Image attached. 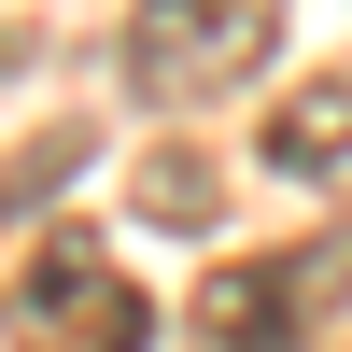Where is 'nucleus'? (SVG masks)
<instances>
[{"label":"nucleus","instance_id":"f257e3e1","mask_svg":"<svg viewBox=\"0 0 352 352\" xmlns=\"http://www.w3.org/2000/svg\"><path fill=\"white\" fill-rule=\"evenodd\" d=\"M282 43V0H127V85L155 113H212Z\"/></svg>","mask_w":352,"mask_h":352},{"label":"nucleus","instance_id":"f03ea898","mask_svg":"<svg viewBox=\"0 0 352 352\" xmlns=\"http://www.w3.org/2000/svg\"><path fill=\"white\" fill-rule=\"evenodd\" d=\"M338 282H352V240L268 254V268H212V282H197V338H296Z\"/></svg>","mask_w":352,"mask_h":352},{"label":"nucleus","instance_id":"7ed1b4c3","mask_svg":"<svg viewBox=\"0 0 352 352\" xmlns=\"http://www.w3.org/2000/svg\"><path fill=\"white\" fill-rule=\"evenodd\" d=\"M28 324H71V338H141V282L99 254V226H56L28 254Z\"/></svg>","mask_w":352,"mask_h":352},{"label":"nucleus","instance_id":"20e7f679","mask_svg":"<svg viewBox=\"0 0 352 352\" xmlns=\"http://www.w3.org/2000/svg\"><path fill=\"white\" fill-rule=\"evenodd\" d=\"M268 169H296V184H338V169H352V71H324V85L268 127Z\"/></svg>","mask_w":352,"mask_h":352}]
</instances>
